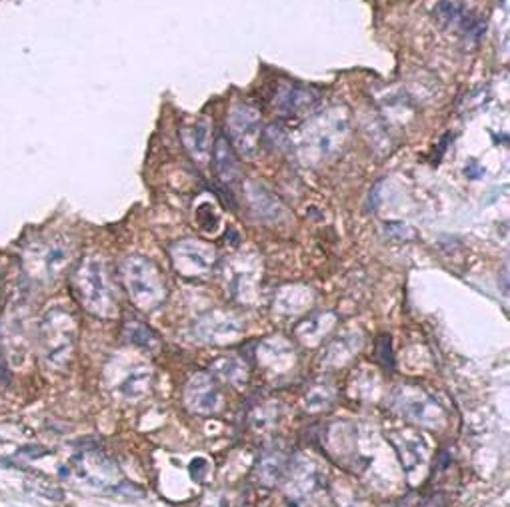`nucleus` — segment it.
Wrapping results in <instances>:
<instances>
[{"label": "nucleus", "mask_w": 510, "mask_h": 507, "mask_svg": "<svg viewBox=\"0 0 510 507\" xmlns=\"http://www.w3.org/2000/svg\"><path fill=\"white\" fill-rule=\"evenodd\" d=\"M148 380L150 375L146 372H133L124 382H122V394L126 397H138L148 389Z\"/></svg>", "instance_id": "nucleus-16"}, {"label": "nucleus", "mask_w": 510, "mask_h": 507, "mask_svg": "<svg viewBox=\"0 0 510 507\" xmlns=\"http://www.w3.org/2000/svg\"><path fill=\"white\" fill-rule=\"evenodd\" d=\"M244 364H240L238 360H234V358H226V360H222L216 364V374H221L222 377H226V380H231L234 384H240V380H246V372H244Z\"/></svg>", "instance_id": "nucleus-17"}, {"label": "nucleus", "mask_w": 510, "mask_h": 507, "mask_svg": "<svg viewBox=\"0 0 510 507\" xmlns=\"http://www.w3.org/2000/svg\"><path fill=\"white\" fill-rule=\"evenodd\" d=\"M206 469V462L202 460V457H196L194 462L190 463V474H192V477H196V479H200L202 477V472Z\"/></svg>", "instance_id": "nucleus-19"}, {"label": "nucleus", "mask_w": 510, "mask_h": 507, "mask_svg": "<svg viewBox=\"0 0 510 507\" xmlns=\"http://www.w3.org/2000/svg\"><path fill=\"white\" fill-rule=\"evenodd\" d=\"M124 338H126V342H131L133 346H138V348H156V340L155 331L150 330V328H146L145 324H140V321H126L124 324Z\"/></svg>", "instance_id": "nucleus-12"}, {"label": "nucleus", "mask_w": 510, "mask_h": 507, "mask_svg": "<svg viewBox=\"0 0 510 507\" xmlns=\"http://www.w3.org/2000/svg\"><path fill=\"white\" fill-rule=\"evenodd\" d=\"M187 408L199 416H211L221 406V389L211 374H196L184 389Z\"/></svg>", "instance_id": "nucleus-7"}, {"label": "nucleus", "mask_w": 510, "mask_h": 507, "mask_svg": "<svg viewBox=\"0 0 510 507\" xmlns=\"http://www.w3.org/2000/svg\"><path fill=\"white\" fill-rule=\"evenodd\" d=\"M212 164H214V170L222 180V184L231 186L233 182L238 180V162H236V156H234L231 144L224 136H218L216 142H214Z\"/></svg>", "instance_id": "nucleus-8"}, {"label": "nucleus", "mask_w": 510, "mask_h": 507, "mask_svg": "<svg viewBox=\"0 0 510 507\" xmlns=\"http://www.w3.org/2000/svg\"><path fill=\"white\" fill-rule=\"evenodd\" d=\"M400 399V409L409 416L414 418L421 423H434L436 419L443 416V411L438 409V406L431 401L426 396H418V392L414 396H404L399 397Z\"/></svg>", "instance_id": "nucleus-11"}, {"label": "nucleus", "mask_w": 510, "mask_h": 507, "mask_svg": "<svg viewBox=\"0 0 510 507\" xmlns=\"http://www.w3.org/2000/svg\"><path fill=\"white\" fill-rule=\"evenodd\" d=\"M0 276H2V272H0Z\"/></svg>", "instance_id": "nucleus-21"}, {"label": "nucleus", "mask_w": 510, "mask_h": 507, "mask_svg": "<svg viewBox=\"0 0 510 507\" xmlns=\"http://www.w3.org/2000/svg\"><path fill=\"white\" fill-rule=\"evenodd\" d=\"M68 260H70V246L60 240L38 244L26 254L28 272L34 278H45V280H52L58 276L68 264Z\"/></svg>", "instance_id": "nucleus-5"}, {"label": "nucleus", "mask_w": 510, "mask_h": 507, "mask_svg": "<svg viewBox=\"0 0 510 507\" xmlns=\"http://www.w3.org/2000/svg\"><path fill=\"white\" fill-rule=\"evenodd\" d=\"M214 248L194 240H184L172 248V260L180 274L199 276L209 272L214 264Z\"/></svg>", "instance_id": "nucleus-6"}, {"label": "nucleus", "mask_w": 510, "mask_h": 507, "mask_svg": "<svg viewBox=\"0 0 510 507\" xmlns=\"http://www.w3.org/2000/svg\"><path fill=\"white\" fill-rule=\"evenodd\" d=\"M316 102V94L296 84H289L277 94V106L282 114H299Z\"/></svg>", "instance_id": "nucleus-10"}, {"label": "nucleus", "mask_w": 510, "mask_h": 507, "mask_svg": "<svg viewBox=\"0 0 510 507\" xmlns=\"http://www.w3.org/2000/svg\"><path fill=\"white\" fill-rule=\"evenodd\" d=\"M40 353L48 368L62 370L70 362L77 343V321L74 316L62 308H52L40 321Z\"/></svg>", "instance_id": "nucleus-3"}, {"label": "nucleus", "mask_w": 510, "mask_h": 507, "mask_svg": "<svg viewBox=\"0 0 510 507\" xmlns=\"http://www.w3.org/2000/svg\"><path fill=\"white\" fill-rule=\"evenodd\" d=\"M182 142L187 150L196 162H204L211 152V134H209V122L200 120L182 128Z\"/></svg>", "instance_id": "nucleus-9"}, {"label": "nucleus", "mask_w": 510, "mask_h": 507, "mask_svg": "<svg viewBox=\"0 0 510 507\" xmlns=\"http://www.w3.org/2000/svg\"><path fill=\"white\" fill-rule=\"evenodd\" d=\"M9 380H11L9 365L4 362V355H2V350H0V384H9Z\"/></svg>", "instance_id": "nucleus-20"}, {"label": "nucleus", "mask_w": 510, "mask_h": 507, "mask_svg": "<svg viewBox=\"0 0 510 507\" xmlns=\"http://www.w3.org/2000/svg\"><path fill=\"white\" fill-rule=\"evenodd\" d=\"M228 132H231V140H233L234 148L238 150V154L244 156L246 160H255L260 152V144H262L260 114L248 104L234 106L228 116Z\"/></svg>", "instance_id": "nucleus-4"}, {"label": "nucleus", "mask_w": 510, "mask_h": 507, "mask_svg": "<svg viewBox=\"0 0 510 507\" xmlns=\"http://www.w3.org/2000/svg\"><path fill=\"white\" fill-rule=\"evenodd\" d=\"M375 348H377L378 362L384 368H389V370H394L397 362H394V352H392V338H390L389 334H380L377 338Z\"/></svg>", "instance_id": "nucleus-18"}, {"label": "nucleus", "mask_w": 510, "mask_h": 507, "mask_svg": "<svg viewBox=\"0 0 510 507\" xmlns=\"http://www.w3.org/2000/svg\"><path fill=\"white\" fill-rule=\"evenodd\" d=\"M121 276L134 306L143 312H153L167 298L165 278L145 256L124 258L121 264Z\"/></svg>", "instance_id": "nucleus-2"}, {"label": "nucleus", "mask_w": 510, "mask_h": 507, "mask_svg": "<svg viewBox=\"0 0 510 507\" xmlns=\"http://www.w3.org/2000/svg\"><path fill=\"white\" fill-rule=\"evenodd\" d=\"M204 324H209V331H202L200 336L204 340H216V338H234L240 326L233 320V318H222V320H216V318H204Z\"/></svg>", "instance_id": "nucleus-13"}, {"label": "nucleus", "mask_w": 510, "mask_h": 507, "mask_svg": "<svg viewBox=\"0 0 510 507\" xmlns=\"http://www.w3.org/2000/svg\"><path fill=\"white\" fill-rule=\"evenodd\" d=\"M282 469H284V460H282L278 453L267 455V457H262V462H260V477H262V482H267V484L278 482L280 475H282Z\"/></svg>", "instance_id": "nucleus-15"}, {"label": "nucleus", "mask_w": 510, "mask_h": 507, "mask_svg": "<svg viewBox=\"0 0 510 507\" xmlns=\"http://www.w3.org/2000/svg\"><path fill=\"white\" fill-rule=\"evenodd\" d=\"M397 450L400 452V457H402V463H404L406 472H411L412 467H416L424 460V450H422V443L418 440H414L412 443L402 440V443L397 445Z\"/></svg>", "instance_id": "nucleus-14"}, {"label": "nucleus", "mask_w": 510, "mask_h": 507, "mask_svg": "<svg viewBox=\"0 0 510 507\" xmlns=\"http://www.w3.org/2000/svg\"><path fill=\"white\" fill-rule=\"evenodd\" d=\"M72 290L77 294L78 302L89 309L90 314L109 320L116 312V302L106 276V268L99 256H89L78 264L72 274Z\"/></svg>", "instance_id": "nucleus-1"}]
</instances>
